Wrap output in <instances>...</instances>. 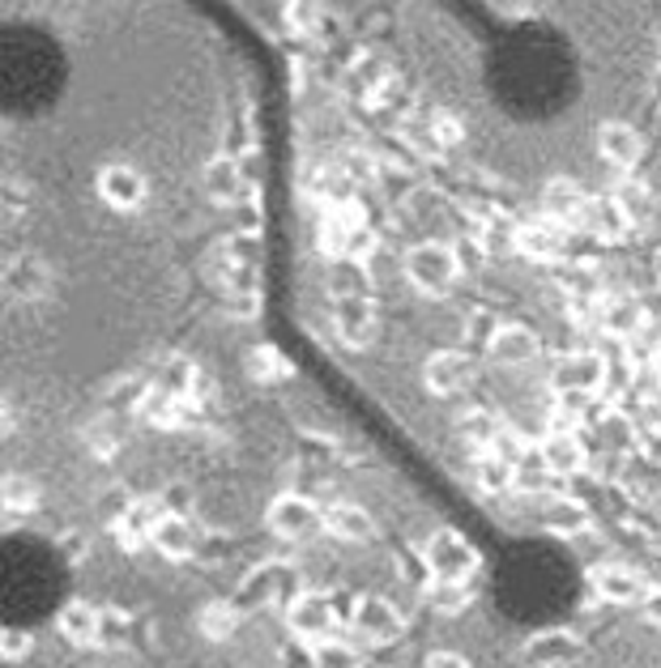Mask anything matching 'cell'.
<instances>
[{
    "instance_id": "obj_7",
    "label": "cell",
    "mask_w": 661,
    "mask_h": 668,
    "mask_svg": "<svg viewBox=\"0 0 661 668\" xmlns=\"http://www.w3.org/2000/svg\"><path fill=\"white\" fill-rule=\"evenodd\" d=\"M350 626H355L367 643H397V638L405 635V617H401L393 601H384V596H355Z\"/></svg>"
},
{
    "instance_id": "obj_9",
    "label": "cell",
    "mask_w": 661,
    "mask_h": 668,
    "mask_svg": "<svg viewBox=\"0 0 661 668\" xmlns=\"http://www.w3.org/2000/svg\"><path fill=\"white\" fill-rule=\"evenodd\" d=\"M333 328H337L342 346H350V350H371V341H376V332H380L376 303H371V298H337Z\"/></svg>"
},
{
    "instance_id": "obj_11",
    "label": "cell",
    "mask_w": 661,
    "mask_h": 668,
    "mask_svg": "<svg viewBox=\"0 0 661 668\" xmlns=\"http://www.w3.org/2000/svg\"><path fill=\"white\" fill-rule=\"evenodd\" d=\"M597 154L615 171H631L636 162L644 158V136L631 124H624V120H606L597 128Z\"/></svg>"
},
{
    "instance_id": "obj_6",
    "label": "cell",
    "mask_w": 661,
    "mask_h": 668,
    "mask_svg": "<svg viewBox=\"0 0 661 668\" xmlns=\"http://www.w3.org/2000/svg\"><path fill=\"white\" fill-rule=\"evenodd\" d=\"M286 626L303 643H325V638H333V626H337V609L321 592H299L286 609Z\"/></svg>"
},
{
    "instance_id": "obj_35",
    "label": "cell",
    "mask_w": 661,
    "mask_h": 668,
    "mask_svg": "<svg viewBox=\"0 0 661 668\" xmlns=\"http://www.w3.org/2000/svg\"><path fill=\"white\" fill-rule=\"evenodd\" d=\"M431 136H435L440 145H462V120H457L453 111H435V120H431Z\"/></svg>"
},
{
    "instance_id": "obj_24",
    "label": "cell",
    "mask_w": 661,
    "mask_h": 668,
    "mask_svg": "<svg viewBox=\"0 0 661 668\" xmlns=\"http://www.w3.org/2000/svg\"><path fill=\"white\" fill-rule=\"evenodd\" d=\"M585 226L594 230L597 239H610V243H615V239H624V234L631 230L628 213L619 209V200H615V196L594 200V205H589V213H585Z\"/></svg>"
},
{
    "instance_id": "obj_33",
    "label": "cell",
    "mask_w": 661,
    "mask_h": 668,
    "mask_svg": "<svg viewBox=\"0 0 661 668\" xmlns=\"http://www.w3.org/2000/svg\"><path fill=\"white\" fill-rule=\"evenodd\" d=\"M0 499H4V511H9V515H18V511H31L34 503H39V490H34L31 478L9 473V478H4V490H0Z\"/></svg>"
},
{
    "instance_id": "obj_8",
    "label": "cell",
    "mask_w": 661,
    "mask_h": 668,
    "mask_svg": "<svg viewBox=\"0 0 661 668\" xmlns=\"http://www.w3.org/2000/svg\"><path fill=\"white\" fill-rule=\"evenodd\" d=\"M47 289H52V269H47L43 255L34 252L9 255V264H4V294L13 303H39Z\"/></svg>"
},
{
    "instance_id": "obj_31",
    "label": "cell",
    "mask_w": 661,
    "mask_h": 668,
    "mask_svg": "<svg viewBox=\"0 0 661 668\" xmlns=\"http://www.w3.org/2000/svg\"><path fill=\"white\" fill-rule=\"evenodd\" d=\"M248 375L257 383H282L291 375V362L278 350H269V346H257V350L248 353Z\"/></svg>"
},
{
    "instance_id": "obj_5",
    "label": "cell",
    "mask_w": 661,
    "mask_h": 668,
    "mask_svg": "<svg viewBox=\"0 0 661 668\" xmlns=\"http://www.w3.org/2000/svg\"><path fill=\"white\" fill-rule=\"evenodd\" d=\"M95 188H99L102 205L107 209H116V213H137L141 205H145V196H150V184H145V175L129 166V162H111V166H102L99 179H95Z\"/></svg>"
},
{
    "instance_id": "obj_12",
    "label": "cell",
    "mask_w": 661,
    "mask_h": 668,
    "mask_svg": "<svg viewBox=\"0 0 661 668\" xmlns=\"http://www.w3.org/2000/svg\"><path fill=\"white\" fill-rule=\"evenodd\" d=\"M538 337H533V328L525 324H496L491 328V337H487V358L499 362V366H525L538 358Z\"/></svg>"
},
{
    "instance_id": "obj_29",
    "label": "cell",
    "mask_w": 661,
    "mask_h": 668,
    "mask_svg": "<svg viewBox=\"0 0 661 668\" xmlns=\"http://www.w3.org/2000/svg\"><path fill=\"white\" fill-rule=\"evenodd\" d=\"M615 200H619V209L628 213L631 226L649 222V213H653V191L644 188L640 179H624V184L615 188Z\"/></svg>"
},
{
    "instance_id": "obj_21",
    "label": "cell",
    "mask_w": 661,
    "mask_h": 668,
    "mask_svg": "<svg viewBox=\"0 0 661 668\" xmlns=\"http://www.w3.org/2000/svg\"><path fill=\"white\" fill-rule=\"evenodd\" d=\"M517 248L529 255V260H560L563 255V226L555 222H533L517 234Z\"/></svg>"
},
{
    "instance_id": "obj_19",
    "label": "cell",
    "mask_w": 661,
    "mask_h": 668,
    "mask_svg": "<svg viewBox=\"0 0 661 668\" xmlns=\"http://www.w3.org/2000/svg\"><path fill=\"white\" fill-rule=\"evenodd\" d=\"M150 545H154L163 558H171V562H184V558L193 554V545H197V533H193V524H188L180 511H163L159 524H154Z\"/></svg>"
},
{
    "instance_id": "obj_13",
    "label": "cell",
    "mask_w": 661,
    "mask_h": 668,
    "mask_svg": "<svg viewBox=\"0 0 661 668\" xmlns=\"http://www.w3.org/2000/svg\"><path fill=\"white\" fill-rule=\"evenodd\" d=\"M585 213H589V200L576 179H551L542 188V218L555 226H585Z\"/></svg>"
},
{
    "instance_id": "obj_14",
    "label": "cell",
    "mask_w": 661,
    "mask_h": 668,
    "mask_svg": "<svg viewBox=\"0 0 661 668\" xmlns=\"http://www.w3.org/2000/svg\"><path fill=\"white\" fill-rule=\"evenodd\" d=\"M576 651H581V638L572 635V631H560V626H555V631H538V635L521 647L529 668H563L576 660Z\"/></svg>"
},
{
    "instance_id": "obj_32",
    "label": "cell",
    "mask_w": 661,
    "mask_h": 668,
    "mask_svg": "<svg viewBox=\"0 0 661 668\" xmlns=\"http://www.w3.org/2000/svg\"><path fill=\"white\" fill-rule=\"evenodd\" d=\"M312 668H359V651L342 638H325L312 647Z\"/></svg>"
},
{
    "instance_id": "obj_26",
    "label": "cell",
    "mask_w": 661,
    "mask_h": 668,
    "mask_svg": "<svg viewBox=\"0 0 661 668\" xmlns=\"http://www.w3.org/2000/svg\"><path fill=\"white\" fill-rule=\"evenodd\" d=\"M197 631L205 638H214V643L231 638L235 631H239V609L227 605V601H214V605H205L197 613Z\"/></svg>"
},
{
    "instance_id": "obj_20",
    "label": "cell",
    "mask_w": 661,
    "mask_h": 668,
    "mask_svg": "<svg viewBox=\"0 0 661 668\" xmlns=\"http://www.w3.org/2000/svg\"><path fill=\"white\" fill-rule=\"evenodd\" d=\"M325 533H333L337 541L364 545L376 537V519L355 503H333V507H325Z\"/></svg>"
},
{
    "instance_id": "obj_27",
    "label": "cell",
    "mask_w": 661,
    "mask_h": 668,
    "mask_svg": "<svg viewBox=\"0 0 661 668\" xmlns=\"http://www.w3.org/2000/svg\"><path fill=\"white\" fill-rule=\"evenodd\" d=\"M427 601L435 613H448V617H457L469 609L474 601V588L469 583H444V579H431L427 583Z\"/></svg>"
},
{
    "instance_id": "obj_23",
    "label": "cell",
    "mask_w": 661,
    "mask_h": 668,
    "mask_svg": "<svg viewBox=\"0 0 661 668\" xmlns=\"http://www.w3.org/2000/svg\"><path fill=\"white\" fill-rule=\"evenodd\" d=\"M542 524H546L551 533H560V537H576V533L589 528V511L581 507L576 499H551V503L542 507Z\"/></svg>"
},
{
    "instance_id": "obj_1",
    "label": "cell",
    "mask_w": 661,
    "mask_h": 668,
    "mask_svg": "<svg viewBox=\"0 0 661 668\" xmlns=\"http://www.w3.org/2000/svg\"><path fill=\"white\" fill-rule=\"evenodd\" d=\"M405 277H410V286L419 289V294L440 298V294H448V289L457 286L462 260H457V252H453L448 243L427 239V243H414V248L405 252Z\"/></svg>"
},
{
    "instance_id": "obj_28",
    "label": "cell",
    "mask_w": 661,
    "mask_h": 668,
    "mask_svg": "<svg viewBox=\"0 0 661 668\" xmlns=\"http://www.w3.org/2000/svg\"><path fill=\"white\" fill-rule=\"evenodd\" d=\"M640 324H644L640 303H631V298H615V303H606L602 328H606L610 337H636V332H640Z\"/></svg>"
},
{
    "instance_id": "obj_18",
    "label": "cell",
    "mask_w": 661,
    "mask_h": 668,
    "mask_svg": "<svg viewBox=\"0 0 661 668\" xmlns=\"http://www.w3.org/2000/svg\"><path fill=\"white\" fill-rule=\"evenodd\" d=\"M201 191L214 200V205H235L243 196V171L231 154H218L214 162H205L201 171Z\"/></svg>"
},
{
    "instance_id": "obj_38",
    "label": "cell",
    "mask_w": 661,
    "mask_h": 668,
    "mask_svg": "<svg viewBox=\"0 0 661 668\" xmlns=\"http://www.w3.org/2000/svg\"><path fill=\"white\" fill-rule=\"evenodd\" d=\"M644 617H649L653 626H661V588H653V592L644 596Z\"/></svg>"
},
{
    "instance_id": "obj_37",
    "label": "cell",
    "mask_w": 661,
    "mask_h": 668,
    "mask_svg": "<svg viewBox=\"0 0 661 668\" xmlns=\"http://www.w3.org/2000/svg\"><path fill=\"white\" fill-rule=\"evenodd\" d=\"M423 668H469V660L462 651H453V647H440V651H431Z\"/></svg>"
},
{
    "instance_id": "obj_39",
    "label": "cell",
    "mask_w": 661,
    "mask_h": 668,
    "mask_svg": "<svg viewBox=\"0 0 661 668\" xmlns=\"http://www.w3.org/2000/svg\"><path fill=\"white\" fill-rule=\"evenodd\" d=\"M649 362H653V375H658V380H661V341H658V346H653V358H649Z\"/></svg>"
},
{
    "instance_id": "obj_34",
    "label": "cell",
    "mask_w": 661,
    "mask_h": 668,
    "mask_svg": "<svg viewBox=\"0 0 661 668\" xmlns=\"http://www.w3.org/2000/svg\"><path fill=\"white\" fill-rule=\"evenodd\" d=\"M31 651H34V635H31V631H22V626H4V631H0V656H4L9 665L26 660Z\"/></svg>"
},
{
    "instance_id": "obj_16",
    "label": "cell",
    "mask_w": 661,
    "mask_h": 668,
    "mask_svg": "<svg viewBox=\"0 0 661 668\" xmlns=\"http://www.w3.org/2000/svg\"><path fill=\"white\" fill-rule=\"evenodd\" d=\"M538 456H542V469H546L551 478H572V473L585 469V443H581L572 430L546 435L542 447H538Z\"/></svg>"
},
{
    "instance_id": "obj_15",
    "label": "cell",
    "mask_w": 661,
    "mask_h": 668,
    "mask_svg": "<svg viewBox=\"0 0 661 668\" xmlns=\"http://www.w3.org/2000/svg\"><path fill=\"white\" fill-rule=\"evenodd\" d=\"M102 626H107V617H102L95 605H86V601H68L61 609V617H56V631L65 635V643L73 647H95L102 643Z\"/></svg>"
},
{
    "instance_id": "obj_36",
    "label": "cell",
    "mask_w": 661,
    "mask_h": 668,
    "mask_svg": "<svg viewBox=\"0 0 661 668\" xmlns=\"http://www.w3.org/2000/svg\"><path fill=\"white\" fill-rule=\"evenodd\" d=\"M286 22L295 26V31H316V22H321V13H316V4H286Z\"/></svg>"
},
{
    "instance_id": "obj_30",
    "label": "cell",
    "mask_w": 661,
    "mask_h": 668,
    "mask_svg": "<svg viewBox=\"0 0 661 668\" xmlns=\"http://www.w3.org/2000/svg\"><path fill=\"white\" fill-rule=\"evenodd\" d=\"M333 294H337V298H371V294H367L364 260H337V264H333Z\"/></svg>"
},
{
    "instance_id": "obj_25",
    "label": "cell",
    "mask_w": 661,
    "mask_h": 668,
    "mask_svg": "<svg viewBox=\"0 0 661 668\" xmlns=\"http://www.w3.org/2000/svg\"><path fill=\"white\" fill-rule=\"evenodd\" d=\"M474 478H478V485H483L487 494H503V490L517 485V464L503 460L499 451H483L478 464H474Z\"/></svg>"
},
{
    "instance_id": "obj_40",
    "label": "cell",
    "mask_w": 661,
    "mask_h": 668,
    "mask_svg": "<svg viewBox=\"0 0 661 668\" xmlns=\"http://www.w3.org/2000/svg\"><path fill=\"white\" fill-rule=\"evenodd\" d=\"M653 273H658V282H661V248H658V255H653Z\"/></svg>"
},
{
    "instance_id": "obj_22",
    "label": "cell",
    "mask_w": 661,
    "mask_h": 668,
    "mask_svg": "<svg viewBox=\"0 0 661 668\" xmlns=\"http://www.w3.org/2000/svg\"><path fill=\"white\" fill-rule=\"evenodd\" d=\"M457 435H462L474 451H496L499 435H503V421H499L491 409H469V414H462V421H457Z\"/></svg>"
},
{
    "instance_id": "obj_2",
    "label": "cell",
    "mask_w": 661,
    "mask_h": 668,
    "mask_svg": "<svg viewBox=\"0 0 661 668\" xmlns=\"http://www.w3.org/2000/svg\"><path fill=\"white\" fill-rule=\"evenodd\" d=\"M423 567L431 579H444V583H469V574L478 571V554L474 545L465 541L462 533L453 528H435L427 541H423Z\"/></svg>"
},
{
    "instance_id": "obj_3",
    "label": "cell",
    "mask_w": 661,
    "mask_h": 668,
    "mask_svg": "<svg viewBox=\"0 0 661 668\" xmlns=\"http://www.w3.org/2000/svg\"><path fill=\"white\" fill-rule=\"evenodd\" d=\"M264 519H269V528H273L282 541H312V537L325 533V511L316 507L312 499H303V494L273 499L269 511H264Z\"/></svg>"
},
{
    "instance_id": "obj_10",
    "label": "cell",
    "mask_w": 661,
    "mask_h": 668,
    "mask_svg": "<svg viewBox=\"0 0 661 668\" xmlns=\"http://www.w3.org/2000/svg\"><path fill=\"white\" fill-rule=\"evenodd\" d=\"M474 380V362L462 350H440L423 362V383L431 396H457Z\"/></svg>"
},
{
    "instance_id": "obj_4",
    "label": "cell",
    "mask_w": 661,
    "mask_h": 668,
    "mask_svg": "<svg viewBox=\"0 0 661 668\" xmlns=\"http://www.w3.org/2000/svg\"><path fill=\"white\" fill-rule=\"evenodd\" d=\"M551 383L560 387L563 396L585 401V396H594L597 387L606 383V358H602V353H594V350L563 353L560 362H555V371H551Z\"/></svg>"
},
{
    "instance_id": "obj_17",
    "label": "cell",
    "mask_w": 661,
    "mask_h": 668,
    "mask_svg": "<svg viewBox=\"0 0 661 668\" xmlns=\"http://www.w3.org/2000/svg\"><path fill=\"white\" fill-rule=\"evenodd\" d=\"M594 588L597 596L610 601V605H644V596H649L644 579L636 571H628V567H597Z\"/></svg>"
}]
</instances>
